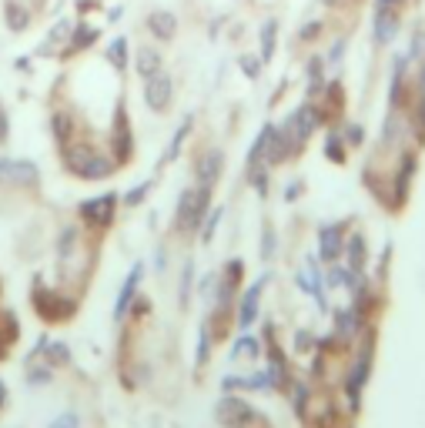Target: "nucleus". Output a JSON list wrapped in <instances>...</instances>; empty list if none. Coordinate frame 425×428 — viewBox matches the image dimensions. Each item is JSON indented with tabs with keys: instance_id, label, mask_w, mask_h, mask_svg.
Segmentation results:
<instances>
[{
	"instance_id": "f257e3e1",
	"label": "nucleus",
	"mask_w": 425,
	"mask_h": 428,
	"mask_svg": "<svg viewBox=\"0 0 425 428\" xmlns=\"http://www.w3.org/2000/svg\"><path fill=\"white\" fill-rule=\"evenodd\" d=\"M171 101H174V81H171L164 71L144 81V104H148V107H151L155 114L168 111Z\"/></svg>"
},
{
	"instance_id": "f03ea898",
	"label": "nucleus",
	"mask_w": 425,
	"mask_h": 428,
	"mask_svg": "<svg viewBox=\"0 0 425 428\" xmlns=\"http://www.w3.org/2000/svg\"><path fill=\"white\" fill-rule=\"evenodd\" d=\"M205 208H208V184H201V188H191V191H184V198H181V208H178L181 225L194 227L198 221H201V214H205Z\"/></svg>"
},
{
	"instance_id": "7ed1b4c3",
	"label": "nucleus",
	"mask_w": 425,
	"mask_h": 428,
	"mask_svg": "<svg viewBox=\"0 0 425 428\" xmlns=\"http://www.w3.org/2000/svg\"><path fill=\"white\" fill-rule=\"evenodd\" d=\"M144 27H148V34L155 40H174V34H178V17L171 11H164V7H157V11L148 13Z\"/></svg>"
},
{
	"instance_id": "20e7f679",
	"label": "nucleus",
	"mask_w": 425,
	"mask_h": 428,
	"mask_svg": "<svg viewBox=\"0 0 425 428\" xmlns=\"http://www.w3.org/2000/svg\"><path fill=\"white\" fill-rule=\"evenodd\" d=\"M134 71H138L141 81L161 74V71H164V57H161V51H155V47H138V51H134Z\"/></svg>"
},
{
	"instance_id": "39448f33",
	"label": "nucleus",
	"mask_w": 425,
	"mask_h": 428,
	"mask_svg": "<svg viewBox=\"0 0 425 428\" xmlns=\"http://www.w3.org/2000/svg\"><path fill=\"white\" fill-rule=\"evenodd\" d=\"M30 20H34V13L27 11V4H17V0L4 4V27L11 34H24L27 27H30Z\"/></svg>"
},
{
	"instance_id": "423d86ee",
	"label": "nucleus",
	"mask_w": 425,
	"mask_h": 428,
	"mask_svg": "<svg viewBox=\"0 0 425 428\" xmlns=\"http://www.w3.org/2000/svg\"><path fill=\"white\" fill-rule=\"evenodd\" d=\"M111 141H114V154L117 161H128V144H131V127H128V114H124V104H117L114 114V131H111Z\"/></svg>"
},
{
	"instance_id": "0eeeda50",
	"label": "nucleus",
	"mask_w": 425,
	"mask_h": 428,
	"mask_svg": "<svg viewBox=\"0 0 425 428\" xmlns=\"http://www.w3.org/2000/svg\"><path fill=\"white\" fill-rule=\"evenodd\" d=\"M111 211H114V198L107 194V198H97V201H88L80 208V214L94 221V225H104V221H111Z\"/></svg>"
},
{
	"instance_id": "6e6552de",
	"label": "nucleus",
	"mask_w": 425,
	"mask_h": 428,
	"mask_svg": "<svg viewBox=\"0 0 425 428\" xmlns=\"http://www.w3.org/2000/svg\"><path fill=\"white\" fill-rule=\"evenodd\" d=\"M97 27H90V24H78V27H71V47H67V54H74V51H88L90 44L97 40Z\"/></svg>"
},
{
	"instance_id": "1a4fd4ad",
	"label": "nucleus",
	"mask_w": 425,
	"mask_h": 428,
	"mask_svg": "<svg viewBox=\"0 0 425 428\" xmlns=\"http://www.w3.org/2000/svg\"><path fill=\"white\" fill-rule=\"evenodd\" d=\"M51 127H54V138H57V144H61V148H67V144H71V131H74L71 114H67V111H54Z\"/></svg>"
},
{
	"instance_id": "9d476101",
	"label": "nucleus",
	"mask_w": 425,
	"mask_h": 428,
	"mask_svg": "<svg viewBox=\"0 0 425 428\" xmlns=\"http://www.w3.org/2000/svg\"><path fill=\"white\" fill-rule=\"evenodd\" d=\"M107 61L114 71H124L128 67V37H114L107 44Z\"/></svg>"
},
{
	"instance_id": "9b49d317",
	"label": "nucleus",
	"mask_w": 425,
	"mask_h": 428,
	"mask_svg": "<svg viewBox=\"0 0 425 428\" xmlns=\"http://www.w3.org/2000/svg\"><path fill=\"white\" fill-rule=\"evenodd\" d=\"M275 44H278V20H268L261 27V61L265 64L275 57Z\"/></svg>"
},
{
	"instance_id": "f8f14e48",
	"label": "nucleus",
	"mask_w": 425,
	"mask_h": 428,
	"mask_svg": "<svg viewBox=\"0 0 425 428\" xmlns=\"http://www.w3.org/2000/svg\"><path fill=\"white\" fill-rule=\"evenodd\" d=\"M64 37H71V20H57V27L51 30L47 44L40 47V54H47V51H51V44H57V40H64Z\"/></svg>"
},
{
	"instance_id": "ddd939ff",
	"label": "nucleus",
	"mask_w": 425,
	"mask_h": 428,
	"mask_svg": "<svg viewBox=\"0 0 425 428\" xmlns=\"http://www.w3.org/2000/svg\"><path fill=\"white\" fill-rule=\"evenodd\" d=\"M261 57H251V54H248V57H241V71H245L248 77H258V71H261Z\"/></svg>"
},
{
	"instance_id": "4468645a",
	"label": "nucleus",
	"mask_w": 425,
	"mask_h": 428,
	"mask_svg": "<svg viewBox=\"0 0 425 428\" xmlns=\"http://www.w3.org/2000/svg\"><path fill=\"white\" fill-rule=\"evenodd\" d=\"M318 30H322V24H318V20L305 24V27H301V40H315V37H318Z\"/></svg>"
}]
</instances>
